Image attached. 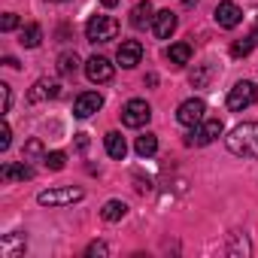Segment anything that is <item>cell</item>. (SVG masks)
Segmentation results:
<instances>
[{
    "label": "cell",
    "mask_w": 258,
    "mask_h": 258,
    "mask_svg": "<svg viewBox=\"0 0 258 258\" xmlns=\"http://www.w3.org/2000/svg\"><path fill=\"white\" fill-rule=\"evenodd\" d=\"M103 7H115V4H121V0H100Z\"/></svg>",
    "instance_id": "cell-33"
},
{
    "label": "cell",
    "mask_w": 258,
    "mask_h": 258,
    "mask_svg": "<svg viewBox=\"0 0 258 258\" xmlns=\"http://www.w3.org/2000/svg\"><path fill=\"white\" fill-rule=\"evenodd\" d=\"M25 249V234H10V237H4V243H0V252H4V258H16L19 252Z\"/></svg>",
    "instance_id": "cell-18"
},
{
    "label": "cell",
    "mask_w": 258,
    "mask_h": 258,
    "mask_svg": "<svg viewBox=\"0 0 258 258\" xmlns=\"http://www.w3.org/2000/svg\"><path fill=\"white\" fill-rule=\"evenodd\" d=\"M49 4H61V0H49Z\"/></svg>",
    "instance_id": "cell-35"
},
{
    "label": "cell",
    "mask_w": 258,
    "mask_h": 258,
    "mask_svg": "<svg viewBox=\"0 0 258 258\" xmlns=\"http://www.w3.org/2000/svg\"><path fill=\"white\" fill-rule=\"evenodd\" d=\"M82 198H85L82 188L67 185V188H49V191H40V195H37V204H40V207H67V204H79Z\"/></svg>",
    "instance_id": "cell-3"
},
{
    "label": "cell",
    "mask_w": 258,
    "mask_h": 258,
    "mask_svg": "<svg viewBox=\"0 0 258 258\" xmlns=\"http://www.w3.org/2000/svg\"><path fill=\"white\" fill-rule=\"evenodd\" d=\"M167 58H170V64L182 67V64L191 61V46H188V43H173V46L167 49Z\"/></svg>",
    "instance_id": "cell-20"
},
{
    "label": "cell",
    "mask_w": 258,
    "mask_h": 258,
    "mask_svg": "<svg viewBox=\"0 0 258 258\" xmlns=\"http://www.w3.org/2000/svg\"><path fill=\"white\" fill-rule=\"evenodd\" d=\"M252 46H255V40H252V37H246V40H237V43L231 46V55H234V58H246V55L252 52Z\"/></svg>",
    "instance_id": "cell-25"
},
{
    "label": "cell",
    "mask_w": 258,
    "mask_h": 258,
    "mask_svg": "<svg viewBox=\"0 0 258 258\" xmlns=\"http://www.w3.org/2000/svg\"><path fill=\"white\" fill-rule=\"evenodd\" d=\"M149 118H152V106L146 100H140V97L127 100L124 109H121V121L127 127H143V124H149Z\"/></svg>",
    "instance_id": "cell-6"
},
{
    "label": "cell",
    "mask_w": 258,
    "mask_h": 258,
    "mask_svg": "<svg viewBox=\"0 0 258 258\" xmlns=\"http://www.w3.org/2000/svg\"><path fill=\"white\" fill-rule=\"evenodd\" d=\"M16 28H19V16H16V13H4V19H0V31L10 34V31H16Z\"/></svg>",
    "instance_id": "cell-27"
},
{
    "label": "cell",
    "mask_w": 258,
    "mask_h": 258,
    "mask_svg": "<svg viewBox=\"0 0 258 258\" xmlns=\"http://www.w3.org/2000/svg\"><path fill=\"white\" fill-rule=\"evenodd\" d=\"M210 76H213V67H210V64H201V67H195V70H191V76H188V82H191L195 88H204Z\"/></svg>",
    "instance_id": "cell-23"
},
{
    "label": "cell",
    "mask_w": 258,
    "mask_h": 258,
    "mask_svg": "<svg viewBox=\"0 0 258 258\" xmlns=\"http://www.w3.org/2000/svg\"><path fill=\"white\" fill-rule=\"evenodd\" d=\"M0 97H4V112H10L13 109V88L7 82H0Z\"/></svg>",
    "instance_id": "cell-29"
},
{
    "label": "cell",
    "mask_w": 258,
    "mask_h": 258,
    "mask_svg": "<svg viewBox=\"0 0 258 258\" xmlns=\"http://www.w3.org/2000/svg\"><path fill=\"white\" fill-rule=\"evenodd\" d=\"M85 255H88V258H94V255H97V258H106V255H109V246L97 240V243H91V246L85 249Z\"/></svg>",
    "instance_id": "cell-28"
},
{
    "label": "cell",
    "mask_w": 258,
    "mask_h": 258,
    "mask_svg": "<svg viewBox=\"0 0 258 258\" xmlns=\"http://www.w3.org/2000/svg\"><path fill=\"white\" fill-rule=\"evenodd\" d=\"M43 164H46L49 170H64V164H67V155H64V152H46Z\"/></svg>",
    "instance_id": "cell-24"
},
{
    "label": "cell",
    "mask_w": 258,
    "mask_h": 258,
    "mask_svg": "<svg viewBox=\"0 0 258 258\" xmlns=\"http://www.w3.org/2000/svg\"><path fill=\"white\" fill-rule=\"evenodd\" d=\"M219 134H222V118H204L201 124L191 127V134L185 137V143H188V146H207V143H213Z\"/></svg>",
    "instance_id": "cell-5"
},
{
    "label": "cell",
    "mask_w": 258,
    "mask_h": 258,
    "mask_svg": "<svg viewBox=\"0 0 258 258\" xmlns=\"http://www.w3.org/2000/svg\"><path fill=\"white\" fill-rule=\"evenodd\" d=\"M134 149H137V155H140V158H149V155H155V152H158V137L146 131V134H140V137H137Z\"/></svg>",
    "instance_id": "cell-19"
},
{
    "label": "cell",
    "mask_w": 258,
    "mask_h": 258,
    "mask_svg": "<svg viewBox=\"0 0 258 258\" xmlns=\"http://www.w3.org/2000/svg\"><path fill=\"white\" fill-rule=\"evenodd\" d=\"M255 100H258V91H255V82H249V79L237 82V85L228 91V109H231V112H243V109H249Z\"/></svg>",
    "instance_id": "cell-4"
},
{
    "label": "cell",
    "mask_w": 258,
    "mask_h": 258,
    "mask_svg": "<svg viewBox=\"0 0 258 258\" xmlns=\"http://www.w3.org/2000/svg\"><path fill=\"white\" fill-rule=\"evenodd\" d=\"M0 179L4 182H13V179H34V167L28 164V161H22V164H16V161H7L4 167H0Z\"/></svg>",
    "instance_id": "cell-14"
},
{
    "label": "cell",
    "mask_w": 258,
    "mask_h": 258,
    "mask_svg": "<svg viewBox=\"0 0 258 258\" xmlns=\"http://www.w3.org/2000/svg\"><path fill=\"white\" fill-rule=\"evenodd\" d=\"M228 149L240 158H258V121H243L225 137Z\"/></svg>",
    "instance_id": "cell-1"
},
{
    "label": "cell",
    "mask_w": 258,
    "mask_h": 258,
    "mask_svg": "<svg viewBox=\"0 0 258 258\" xmlns=\"http://www.w3.org/2000/svg\"><path fill=\"white\" fill-rule=\"evenodd\" d=\"M85 37L88 43H109L118 37V22L112 16H91L85 25Z\"/></svg>",
    "instance_id": "cell-2"
},
{
    "label": "cell",
    "mask_w": 258,
    "mask_h": 258,
    "mask_svg": "<svg viewBox=\"0 0 258 258\" xmlns=\"http://www.w3.org/2000/svg\"><path fill=\"white\" fill-rule=\"evenodd\" d=\"M4 64H7V67H13V70H16V67H19V61H16V58H13V55H7V58H4Z\"/></svg>",
    "instance_id": "cell-32"
},
{
    "label": "cell",
    "mask_w": 258,
    "mask_h": 258,
    "mask_svg": "<svg viewBox=\"0 0 258 258\" xmlns=\"http://www.w3.org/2000/svg\"><path fill=\"white\" fill-rule=\"evenodd\" d=\"M61 94L58 79H37L34 88L28 91V103H43V100H55Z\"/></svg>",
    "instance_id": "cell-9"
},
{
    "label": "cell",
    "mask_w": 258,
    "mask_h": 258,
    "mask_svg": "<svg viewBox=\"0 0 258 258\" xmlns=\"http://www.w3.org/2000/svg\"><path fill=\"white\" fill-rule=\"evenodd\" d=\"M127 216V204L124 201H106L103 210H100V219L103 222H121Z\"/></svg>",
    "instance_id": "cell-17"
},
{
    "label": "cell",
    "mask_w": 258,
    "mask_h": 258,
    "mask_svg": "<svg viewBox=\"0 0 258 258\" xmlns=\"http://www.w3.org/2000/svg\"><path fill=\"white\" fill-rule=\"evenodd\" d=\"M176 25H179V19H176V13H170V10H158L155 19H152V31H155L158 40H167V37L176 31Z\"/></svg>",
    "instance_id": "cell-13"
},
{
    "label": "cell",
    "mask_w": 258,
    "mask_h": 258,
    "mask_svg": "<svg viewBox=\"0 0 258 258\" xmlns=\"http://www.w3.org/2000/svg\"><path fill=\"white\" fill-rule=\"evenodd\" d=\"M76 146L85 149V146H88V137H85V134H76Z\"/></svg>",
    "instance_id": "cell-31"
},
{
    "label": "cell",
    "mask_w": 258,
    "mask_h": 258,
    "mask_svg": "<svg viewBox=\"0 0 258 258\" xmlns=\"http://www.w3.org/2000/svg\"><path fill=\"white\" fill-rule=\"evenodd\" d=\"M252 40H255V43H258V28H255V34H252Z\"/></svg>",
    "instance_id": "cell-34"
},
{
    "label": "cell",
    "mask_w": 258,
    "mask_h": 258,
    "mask_svg": "<svg viewBox=\"0 0 258 258\" xmlns=\"http://www.w3.org/2000/svg\"><path fill=\"white\" fill-rule=\"evenodd\" d=\"M25 161H37V158H46V152H43V143L40 140H31L28 146H25Z\"/></svg>",
    "instance_id": "cell-26"
},
{
    "label": "cell",
    "mask_w": 258,
    "mask_h": 258,
    "mask_svg": "<svg viewBox=\"0 0 258 258\" xmlns=\"http://www.w3.org/2000/svg\"><path fill=\"white\" fill-rule=\"evenodd\" d=\"M103 143H106V152H109V158H124L127 155V143H124V137L118 134V131H109L106 137H103Z\"/></svg>",
    "instance_id": "cell-16"
},
{
    "label": "cell",
    "mask_w": 258,
    "mask_h": 258,
    "mask_svg": "<svg viewBox=\"0 0 258 258\" xmlns=\"http://www.w3.org/2000/svg\"><path fill=\"white\" fill-rule=\"evenodd\" d=\"M152 19H155V10H152L149 0H140V4L131 10V25H134V28H146Z\"/></svg>",
    "instance_id": "cell-15"
},
{
    "label": "cell",
    "mask_w": 258,
    "mask_h": 258,
    "mask_svg": "<svg viewBox=\"0 0 258 258\" xmlns=\"http://www.w3.org/2000/svg\"><path fill=\"white\" fill-rule=\"evenodd\" d=\"M243 22V10L237 4H231V0H222V4L216 7V25L219 28H237Z\"/></svg>",
    "instance_id": "cell-12"
},
{
    "label": "cell",
    "mask_w": 258,
    "mask_h": 258,
    "mask_svg": "<svg viewBox=\"0 0 258 258\" xmlns=\"http://www.w3.org/2000/svg\"><path fill=\"white\" fill-rule=\"evenodd\" d=\"M204 112H207V103H204L201 97H188V100L179 103V109H176V121L185 124V127H195V124L204 121Z\"/></svg>",
    "instance_id": "cell-7"
},
{
    "label": "cell",
    "mask_w": 258,
    "mask_h": 258,
    "mask_svg": "<svg viewBox=\"0 0 258 258\" xmlns=\"http://www.w3.org/2000/svg\"><path fill=\"white\" fill-rule=\"evenodd\" d=\"M140 58H143V46H140L137 40H121V46H118V52H115V61H118L124 70L137 67Z\"/></svg>",
    "instance_id": "cell-11"
},
{
    "label": "cell",
    "mask_w": 258,
    "mask_h": 258,
    "mask_svg": "<svg viewBox=\"0 0 258 258\" xmlns=\"http://www.w3.org/2000/svg\"><path fill=\"white\" fill-rule=\"evenodd\" d=\"M112 73H115V67L103 58V55H91L88 61H85V76L91 79V82H109L112 79Z\"/></svg>",
    "instance_id": "cell-8"
},
{
    "label": "cell",
    "mask_w": 258,
    "mask_h": 258,
    "mask_svg": "<svg viewBox=\"0 0 258 258\" xmlns=\"http://www.w3.org/2000/svg\"><path fill=\"white\" fill-rule=\"evenodd\" d=\"M10 137H13V131H10V124H7L4 134H0V149H10Z\"/></svg>",
    "instance_id": "cell-30"
},
{
    "label": "cell",
    "mask_w": 258,
    "mask_h": 258,
    "mask_svg": "<svg viewBox=\"0 0 258 258\" xmlns=\"http://www.w3.org/2000/svg\"><path fill=\"white\" fill-rule=\"evenodd\" d=\"M100 106H103V94H97V91H82V94L76 97V103H73V115H76V118H88V115H94Z\"/></svg>",
    "instance_id": "cell-10"
},
{
    "label": "cell",
    "mask_w": 258,
    "mask_h": 258,
    "mask_svg": "<svg viewBox=\"0 0 258 258\" xmlns=\"http://www.w3.org/2000/svg\"><path fill=\"white\" fill-rule=\"evenodd\" d=\"M76 70H79L76 52H61V55H58V73H61V76H73Z\"/></svg>",
    "instance_id": "cell-22"
},
{
    "label": "cell",
    "mask_w": 258,
    "mask_h": 258,
    "mask_svg": "<svg viewBox=\"0 0 258 258\" xmlns=\"http://www.w3.org/2000/svg\"><path fill=\"white\" fill-rule=\"evenodd\" d=\"M40 40H43V28L40 25H28V28H22V46L25 49H37L40 46Z\"/></svg>",
    "instance_id": "cell-21"
}]
</instances>
